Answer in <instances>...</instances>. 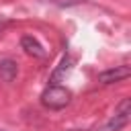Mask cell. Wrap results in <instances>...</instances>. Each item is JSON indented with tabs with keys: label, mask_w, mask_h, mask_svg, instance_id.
<instances>
[{
	"label": "cell",
	"mask_w": 131,
	"mask_h": 131,
	"mask_svg": "<svg viewBox=\"0 0 131 131\" xmlns=\"http://www.w3.org/2000/svg\"><path fill=\"white\" fill-rule=\"evenodd\" d=\"M131 121V100L125 96L121 98V102L115 106V113L111 115V119L98 129V131H121L129 125Z\"/></svg>",
	"instance_id": "cell-2"
},
{
	"label": "cell",
	"mask_w": 131,
	"mask_h": 131,
	"mask_svg": "<svg viewBox=\"0 0 131 131\" xmlns=\"http://www.w3.org/2000/svg\"><path fill=\"white\" fill-rule=\"evenodd\" d=\"M72 66H74V57L66 51V53H63V57H61V61L57 63V68H55V70H53V74L49 76V84H59V80H61V78L72 70Z\"/></svg>",
	"instance_id": "cell-5"
},
{
	"label": "cell",
	"mask_w": 131,
	"mask_h": 131,
	"mask_svg": "<svg viewBox=\"0 0 131 131\" xmlns=\"http://www.w3.org/2000/svg\"><path fill=\"white\" fill-rule=\"evenodd\" d=\"M131 76V68L129 66H115V68H108L104 72L98 74V82L100 84H117V82H123Z\"/></svg>",
	"instance_id": "cell-3"
},
{
	"label": "cell",
	"mask_w": 131,
	"mask_h": 131,
	"mask_svg": "<svg viewBox=\"0 0 131 131\" xmlns=\"http://www.w3.org/2000/svg\"><path fill=\"white\" fill-rule=\"evenodd\" d=\"M20 49L27 53V55H33V57H39V59H43L47 53H45V49H43V45L33 37V35H23L20 37Z\"/></svg>",
	"instance_id": "cell-4"
},
{
	"label": "cell",
	"mask_w": 131,
	"mask_h": 131,
	"mask_svg": "<svg viewBox=\"0 0 131 131\" xmlns=\"http://www.w3.org/2000/svg\"><path fill=\"white\" fill-rule=\"evenodd\" d=\"M18 74V63L12 57H4L0 59V80L4 82H12Z\"/></svg>",
	"instance_id": "cell-6"
},
{
	"label": "cell",
	"mask_w": 131,
	"mask_h": 131,
	"mask_svg": "<svg viewBox=\"0 0 131 131\" xmlns=\"http://www.w3.org/2000/svg\"><path fill=\"white\" fill-rule=\"evenodd\" d=\"M39 2L53 4V6H57V8H72V6H78V4H82L84 0H39Z\"/></svg>",
	"instance_id": "cell-7"
},
{
	"label": "cell",
	"mask_w": 131,
	"mask_h": 131,
	"mask_svg": "<svg viewBox=\"0 0 131 131\" xmlns=\"http://www.w3.org/2000/svg\"><path fill=\"white\" fill-rule=\"evenodd\" d=\"M72 92L61 84H47V88L41 92V104L49 111H61L70 104Z\"/></svg>",
	"instance_id": "cell-1"
},
{
	"label": "cell",
	"mask_w": 131,
	"mask_h": 131,
	"mask_svg": "<svg viewBox=\"0 0 131 131\" xmlns=\"http://www.w3.org/2000/svg\"><path fill=\"white\" fill-rule=\"evenodd\" d=\"M0 131H2V129H0Z\"/></svg>",
	"instance_id": "cell-8"
}]
</instances>
